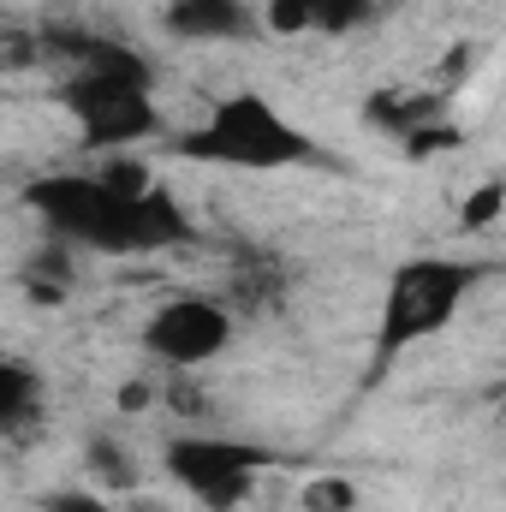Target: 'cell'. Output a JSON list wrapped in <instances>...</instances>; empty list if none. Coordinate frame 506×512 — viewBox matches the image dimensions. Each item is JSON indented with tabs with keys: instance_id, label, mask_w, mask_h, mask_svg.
<instances>
[{
	"instance_id": "1",
	"label": "cell",
	"mask_w": 506,
	"mask_h": 512,
	"mask_svg": "<svg viewBox=\"0 0 506 512\" xmlns=\"http://www.w3.org/2000/svg\"><path fill=\"white\" fill-rule=\"evenodd\" d=\"M24 209L72 245L96 256H155L173 245H197V221L185 203L137 161H120L108 173H42L24 185Z\"/></svg>"
},
{
	"instance_id": "2",
	"label": "cell",
	"mask_w": 506,
	"mask_h": 512,
	"mask_svg": "<svg viewBox=\"0 0 506 512\" xmlns=\"http://www.w3.org/2000/svg\"><path fill=\"white\" fill-rule=\"evenodd\" d=\"M483 262L471 256H405L387 286H381V316H376V370L399 364L411 346L447 334L465 310V298L483 286Z\"/></svg>"
},
{
	"instance_id": "3",
	"label": "cell",
	"mask_w": 506,
	"mask_h": 512,
	"mask_svg": "<svg viewBox=\"0 0 506 512\" xmlns=\"http://www.w3.org/2000/svg\"><path fill=\"white\" fill-rule=\"evenodd\" d=\"M179 155L185 161H203V167H233V173H280V167L322 161L316 137L298 131L268 96H256V90L221 96L203 114V126L179 131Z\"/></svg>"
},
{
	"instance_id": "4",
	"label": "cell",
	"mask_w": 506,
	"mask_h": 512,
	"mask_svg": "<svg viewBox=\"0 0 506 512\" xmlns=\"http://www.w3.org/2000/svg\"><path fill=\"white\" fill-rule=\"evenodd\" d=\"M54 102L72 114L78 143L96 155H126L167 131L155 102V72H66L54 84Z\"/></svg>"
},
{
	"instance_id": "5",
	"label": "cell",
	"mask_w": 506,
	"mask_h": 512,
	"mask_svg": "<svg viewBox=\"0 0 506 512\" xmlns=\"http://www.w3.org/2000/svg\"><path fill=\"white\" fill-rule=\"evenodd\" d=\"M167 477L197 501L203 512H239L256 495V477L268 471V453L233 435H173L161 453Z\"/></svg>"
},
{
	"instance_id": "6",
	"label": "cell",
	"mask_w": 506,
	"mask_h": 512,
	"mask_svg": "<svg viewBox=\"0 0 506 512\" xmlns=\"http://www.w3.org/2000/svg\"><path fill=\"white\" fill-rule=\"evenodd\" d=\"M233 316H239V310H233L227 298L179 292V298L155 304V316L143 322L137 346H143L161 370L191 376V370H203V364H215V358L227 352V340H233Z\"/></svg>"
},
{
	"instance_id": "7",
	"label": "cell",
	"mask_w": 506,
	"mask_h": 512,
	"mask_svg": "<svg viewBox=\"0 0 506 512\" xmlns=\"http://www.w3.org/2000/svg\"><path fill=\"white\" fill-rule=\"evenodd\" d=\"M161 30L173 42H251L268 24L256 18L251 0H167Z\"/></svg>"
},
{
	"instance_id": "8",
	"label": "cell",
	"mask_w": 506,
	"mask_h": 512,
	"mask_svg": "<svg viewBox=\"0 0 506 512\" xmlns=\"http://www.w3.org/2000/svg\"><path fill=\"white\" fill-rule=\"evenodd\" d=\"M42 411H48V382H42V370L30 364V358H0V435L6 441H18V435H30L36 423H42Z\"/></svg>"
},
{
	"instance_id": "9",
	"label": "cell",
	"mask_w": 506,
	"mask_h": 512,
	"mask_svg": "<svg viewBox=\"0 0 506 512\" xmlns=\"http://www.w3.org/2000/svg\"><path fill=\"white\" fill-rule=\"evenodd\" d=\"M84 471L96 477L102 495H131L143 483V465H137V453H131L120 435H90L84 441Z\"/></svg>"
},
{
	"instance_id": "10",
	"label": "cell",
	"mask_w": 506,
	"mask_h": 512,
	"mask_svg": "<svg viewBox=\"0 0 506 512\" xmlns=\"http://www.w3.org/2000/svg\"><path fill=\"white\" fill-rule=\"evenodd\" d=\"M286 298V268L274 262V256H239L233 262V292H227V304L245 316V310H274Z\"/></svg>"
},
{
	"instance_id": "11",
	"label": "cell",
	"mask_w": 506,
	"mask_h": 512,
	"mask_svg": "<svg viewBox=\"0 0 506 512\" xmlns=\"http://www.w3.org/2000/svg\"><path fill=\"white\" fill-rule=\"evenodd\" d=\"M66 251H72V245H60V239H54V251H36V262L24 268V286H30L42 304H60V298H66V286H72V256H66Z\"/></svg>"
},
{
	"instance_id": "12",
	"label": "cell",
	"mask_w": 506,
	"mask_h": 512,
	"mask_svg": "<svg viewBox=\"0 0 506 512\" xmlns=\"http://www.w3.org/2000/svg\"><path fill=\"white\" fill-rule=\"evenodd\" d=\"M376 18V0H310V30L322 36H352Z\"/></svg>"
},
{
	"instance_id": "13",
	"label": "cell",
	"mask_w": 506,
	"mask_h": 512,
	"mask_svg": "<svg viewBox=\"0 0 506 512\" xmlns=\"http://www.w3.org/2000/svg\"><path fill=\"white\" fill-rule=\"evenodd\" d=\"M304 507L310 512H352L358 507V483L352 477H322V483L304 489Z\"/></svg>"
},
{
	"instance_id": "14",
	"label": "cell",
	"mask_w": 506,
	"mask_h": 512,
	"mask_svg": "<svg viewBox=\"0 0 506 512\" xmlns=\"http://www.w3.org/2000/svg\"><path fill=\"white\" fill-rule=\"evenodd\" d=\"M262 24L274 36H304L310 30V0H268L262 6Z\"/></svg>"
},
{
	"instance_id": "15",
	"label": "cell",
	"mask_w": 506,
	"mask_h": 512,
	"mask_svg": "<svg viewBox=\"0 0 506 512\" xmlns=\"http://www.w3.org/2000/svg\"><path fill=\"white\" fill-rule=\"evenodd\" d=\"M36 512H114L108 507V495L102 489H48Z\"/></svg>"
},
{
	"instance_id": "16",
	"label": "cell",
	"mask_w": 506,
	"mask_h": 512,
	"mask_svg": "<svg viewBox=\"0 0 506 512\" xmlns=\"http://www.w3.org/2000/svg\"><path fill=\"white\" fill-rule=\"evenodd\" d=\"M501 197H506L501 185H489V191H471V203H465V221H471V227L495 221V203H501Z\"/></svg>"
},
{
	"instance_id": "17",
	"label": "cell",
	"mask_w": 506,
	"mask_h": 512,
	"mask_svg": "<svg viewBox=\"0 0 506 512\" xmlns=\"http://www.w3.org/2000/svg\"><path fill=\"white\" fill-rule=\"evenodd\" d=\"M149 393H155L149 382H126V387H120V405H126V411H143V405H149Z\"/></svg>"
},
{
	"instance_id": "18",
	"label": "cell",
	"mask_w": 506,
	"mask_h": 512,
	"mask_svg": "<svg viewBox=\"0 0 506 512\" xmlns=\"http://www.w3.org/2000/svg\"><path fill=\"white\" fill-rule=\"evenodd\" d=\"M120 512H167V507H161V501H143V495H137V501H131V507H120Z\"/></svg>"
}]
</instances>
